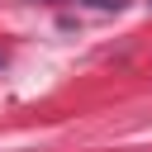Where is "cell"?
Listing matches in <instances>:
<instances>
[{
    "instance_id": "2",
    "label": "cell",
    "mask_w": 152,
    "mask_h": 152,
    "mask_svg": "<svg viewBox=\"0 0 152 152\" xmlns=\"http://www.w3.org/2000/svg\"><path fill=\"white\" fill-rule=\"evenodd\" d=\"M0 62H5V57H0Z\"/></svg>"
},
{
    "instance_id": "1",
    "label": "cell",
    "mask_w": 152,
    "mask_h": 152,
    "mask_svg": "<svg viewBox=\"0 0 152 152\" xmlns=\"http://www.w3.org/2000/svg\"><path fill=\"white\" fill-rule=\"evenodd\" d=\"M81 5H95V10H124V0H81Z\"/></svg>"
}]
</instances>
